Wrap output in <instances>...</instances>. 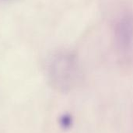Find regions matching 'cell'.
<instances>
[{
	"mask_svg": "<svg viewBox=\"0 0 133 133\" xmlns=\"http://www.w3.org/2000/svg\"><path fill=\"white\" fill-rule=\"evenodd\" d=\"M115 48L123 59L133 60V13L122 16L113 30Z\"/></svg>",
	"mask_w": 133,
	"mask_h": 133,
	"instance_id": "2",
	"label": "cell"
},
{
	"mask_svg": "<svg viewBox=\"0 0 133 133\" xmlns=\"http://www.w3.org/2000/svg\"><path fill=\"white\" fill-rule=\"evenodd\" d=\"M83 77L81 65L77 57L71 52L58 54L49 69V79L55 89L61 92L73 90Z\"/></svg>",
	"mask_w": 133,
	"mask_h": 133,
	"instance_id": "1",
	"label": "cell"
}]
</instances>
